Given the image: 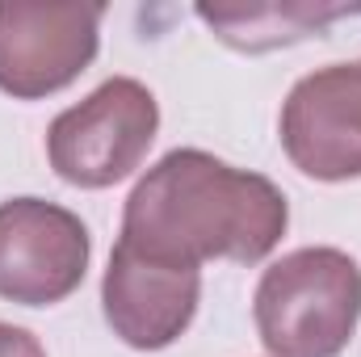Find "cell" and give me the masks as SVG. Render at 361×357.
<instances>
[{
	"instance_id": "cell-1",
	"label": "cell",
	"mask_w": 361,
	"mask_h": 357,
	"mask_svg": "<svg viewBox=\"0 0 361 357\" xmlns=\"http://www.w3.org/2000/svg\"><path fill=\"white\" fill-rule=\"evenodd\" d=\"M286 223V193L269 177L235 169L202 147H177L130 189L122 244L193 269L206 261L257 265L281 244Z\"/></svg>"
},
{
	"instance_id": "cell-2",
	"label": "cell",
	"mask_w": 361,
	"mask_h": 357,
	"mask_svg": "<svg viewBox=\"0 0 361 357\" xmlns=\"http://www.w3.org/2000/svg\"><path fill=\"white\" fill-rule=\"evenodd\" d=\"M252 320L273 357H336L361 324V265L345 248H294L252 294Z\"/></svg>"
},
{
	"instance_id": "cell-3",
	"label": "cell",
	"mask_w": 361,
	"mask_h": 357,
	"mask_svg": "<svg viewBox=\"0 0 361 357\" xmlns=\"http://www.w3.org/2000/svg\"><path fill=\"white\" fill-rule=\"evenodd\" d=\"M160 131L156 92L130 76H109L80 105L63 109L47 131L51 169L76 189H109L152 152Z\"/></svg>"
},
{
	"instance_id": "cell-4",
	"label": "cell",
	"mask_w": 361,
	"mask_h": 357,
	"mask_svg": "<svg viewBox=\"0 0 361 357\" xmlns=\"http://www.w3.org/2000/svg\"><path fill=\"white\" fill-rule=\"evenodd\" d=\"M105 4L0 0V92L38 101L63 92L101 47Z\"/></svg>"
},
{
	"instance_id": "cell-5",
	"label": "cell",
	"mask_w": 361,
	"mask_h": 357,
	"mask_svg": "<svg viewBox=\"0 0 361 357\" xmlns=\"http://www.w3.org/2000/svg\"><path fill=\"white\" fill-rule=\"evenodd\" d=\"M92 240L80 214L47 198L0 202V298L51 307L80 290Z\"/></svg>"
},
{
	"instance_id": "cell-6",
	"label": "cell",
	"mask_w": 361,
	"mask_h": 357,
	"mask_svg": "<svg viewBox=\"0 0 361 357\" xmlns=\"http://www.w3.org/2000/svg\"><path fill=\"white\" fill-rule=\"evenodd\" d=\"M202 303V269L147 257L130 244H114L101 277V311L114 337L130 349L156 353L180 341Z\"/></svg>"
},
{
	"instance_id": "cell-7",
	"label": "cell",
	"mask_w": 361,
	"mask_h": 357,
	"mask_svg": "<svg viewBox=\"0 0 361 357\" xmlns=\"http://www.w3.org/2000/svg\"><path fill=\"white\" fill-rule=\"evenodd\" d=\"M281 147L315 181L361 177V59L302 76L281 105Z\"/></svg>"
},
{
	"instance_id": "cell-8",
	"label": "cell",
	"mask_w": 361,
	"mask_h": 357,
	"mask_svg": "<svg viewBox=\"0 0 361 357\" xmlns=\"http://www.w3.org/2000/svg\"><path fill=\"white\" fill-rule=\"evenodd\" d=\"M349 8H328V4H231V8H210L197 4V17L219 34V42L235 51H273L302 42L311 34H324L336 17Z\"/></svg>"
},
{
	"instance_id": "cell-9",
	"label": "cell",
	"mask_w": 361,
	"mask_h": 357,
	"mask_svg": "<svg viewBox=\"0 0 361 357\" xmlns=\"http://www.w3.org/2000/svg\"><path fill=\"white\" fill-rule=\"evenodd\" d=\"M0 357H47L42 341L17 324H0Z\"/></svg>"
}]
</instances>
